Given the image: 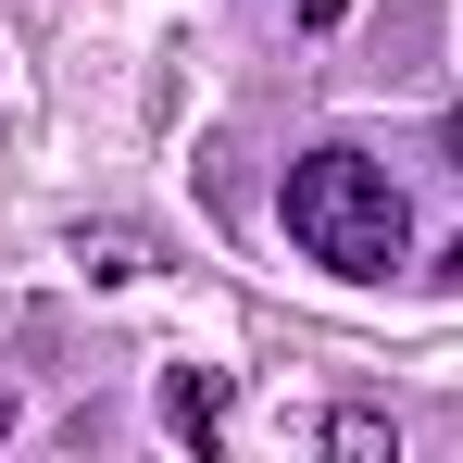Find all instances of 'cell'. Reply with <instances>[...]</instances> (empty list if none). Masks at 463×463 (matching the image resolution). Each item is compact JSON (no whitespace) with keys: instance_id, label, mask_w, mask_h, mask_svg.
Masks as SVG:
<instances>
[{"instance_id":"6da1fadb","label":"cell","mask_w":463,"mask_h":463,"mask_svg":"<svg viewBox=\"0 0 463 463\" xmlns=\"http://www.w3.org/2000/svg\"><path fill=\"white\" fill-rule=\"evenodd\" d=\"M288 238H301L313 263H338V276H388V263H401V238H413V213H401L388 163L313 151V163H288Z\"/></svg>"},{"instance_id":"7a4b0ae2","label":"cell","mask_w":463,"mask_h":463,"mask_svg":"<svg viewBox=\"0 0 463 463\" xmlns=\"http://www.w3.org/2000/svg\"><path fill=\"white\" fill-rule=\"evenodd\" d=\"M163 426L201 451V439H226V376H201V364H175L163 376Z\"/></svg>"},{"instance_id":"3957f363","label":"cell","mask_w":463,"mask_h":463,"mask_svg":"<svg viewBox=\"0 0 463 463\" xmlns=\"http://www.w3.org/2000/svg\"><path fill=\"white\" fill-rule=\"evenodd\" d=\"M326 451H338V463H388L401 439H388V413H338V426H326Z\"/></svg>"},{"instance_id":"277c9868","label":"cell","mask_w":463,"mask_h":463,"mask_svg":"<svg viewBox=\"0 0 463 463\" xmlns=\"http://www.w3.org/2000/svg\"><path fill=\"white\" fill-rule=\"evenodd\" d=\"M439 151H451V163H463V113H451V126H439Z\"/></svg>"},{"instance_id":"5b68a950","label":"cell","mask_w":463,"mask_h":463,"mask_svg":"<svg viewBox=\"0 0 463 463\" xmlns=\"http://www.w3.org/2000/svg\"><path fill=\"white\" fill-rule=\"evenodd\" d=\"M0 439H13V401H0Z\"/></svg>"},{"instance_id":"8992f818","label":"cell","mask_w":463,"mask_h":463,"mask_svg":"<svg viewBox=\"0 0 463 463\" xmlns=\"http://www.w3.org/2000/svg\"><path fill=\"white\" fill-rule=\"evenodd\" d=\"M451 288H463V250H451Z\"/></svg>"}]
</instances>
